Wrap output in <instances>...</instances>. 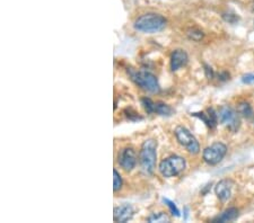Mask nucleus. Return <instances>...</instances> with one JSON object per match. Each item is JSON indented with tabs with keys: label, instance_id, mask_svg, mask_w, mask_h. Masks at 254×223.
Here are the masks:
<instances>
[{
	"label": "nucleus",
	"instance_id": "2",
	"mask_svg": "<svg viewBox=\"0 0 254 223\" xmlns=\"http://www.w3.org/2000/svg\"><path fill=\"white\" fill-rule=\"evenodd\" d=\"M139 161L142 171L147 175H152L155 171L157 161V141L154 139L146 140L141 145L139 153Z\"/></svg>",
	"mask_w": 254,
	"mask_h": 223
},
{
	"label": "nucleus",
	"instance_id": "3",
	"mask_svg": "<svg viewBox=\"0 0 254 223\" xmlns=\"http://www.w3.org/2000/svg\"><path fill=\"white\" fill-rule=\"evenodd\" d=\"M128 72L132 82L137 86H139L141 89L153 94H157L160 91L159 80L152 72L147 70H132V69H130Z\"/></svg>",
	"mask_w": 254,
	"mask_h": 223
},
{
	"label": "nucleus",
	"instance_id": "11",
	"mask_svg": "<svg viewBox=\"0 0 254 223\" xmlns=\"http://www.w3.org/2000/svg\"><path fill=\"white\" fill-rule=\"evenodd\" d=\"M192 115L200 118L209 129H215L218 124V114L214 109H208L206 112H199V113H192Z\"/></svg>",
	"mask_w": 254,
	"mask_h": 223
},
{
	"label": "nucleus",
	"instance_id": "8",
	"mask_svg": "<svg viewBox=\"0 0 254 223\" xmlns=\"http://www.w3.org/2000/svg\"><path fill=\"white\" fill-rule=\"evenodd\" d=\"M118 163L126 171H131L137 165V155L132 148H125L119 152Z\"/></svg>",
	"mask_w": 254,
	"mask_h": 223
},
{
	"label": "nucleus",
	"instance_id": "12",
	"mask_svg": "<svg viewBox=\"0 0 254 223\" xmlns=\"http://www.w3.org/2000/svg\"><path fill=\"white\" fill-rule=\"evenodd\" d=\"M189 56L184 50H174L171 56V70L178 71L188 63Z\"/></svg>",
	"mask_w": 254,
	"mask_h": 223
},
{
	"label": "nucleus",
	"instance_id": "14",
	"mask_svg": "<svg viewBox=\"0 0 254 223\" xmlns=\"http://www.w3.org/2000/svg\"><path fill=\"white\" fill-rule=\"evenodd\" d=\"M155 113L161 115V116H171L174 113V111L169 105L165 103H156L155 104Z\"/></svg>",
	"mask_w": 254,
	"mask_h": 223
},
{
	"label": "nucleus",
	"instance_id": "15",
	"mask_svg": "<svg viewBox=\"0 0 254 223\" xmlns=\"http://www.w3.org/2000/svg\"><path fill=\"white\" fill-rule=\"evenodd\" d=\"M148 222L151 223H168L171 222V219L168 218V215L164 212H157L153 213L152 215H149L147 219Z\"/></svg>",
	"mask_w": 254,
	"mask_h": 223
},
{
	"label": "nucleus",
	"instance_id": "18",
	"mask_svg": "<svg viewBox=\"0 0 254 223\" xmlns=\"http://www.w3.org/2000/svg\"><path fill=\"white\" fill-rule=\"evenodd\" d=\"M123 185V180L121 175L119 174L118 170H113V191L118 192L121 190V187Z\"/></svg>",
	"mask_w": 254,
	"mask_h": 223
},
{
	"label": "nucleus",
	"instance_id": "9",
	"mask_svg": "<svg viewBox=\"0 0 254 223\" xmlns=\"http://www.w3.org/2000/svg\"><path fill=\"white\" fill-rule=\"evenodd\" d=\"M232 188H233L232 180L222 179L221 182L217 183L216 187H215V193H216L217 197L221 199L222 202H226L230 198V195H232Z\"/></svg>",
	"mask_w": 254,
	"mask_h": 223
},
{
	"label": "nucleus",
	"instance_id": "17",
	"mask_svg": "<svg viewBox=\"0 0 254 223\" xmlns=\"http://www.w3.org/2000/svg\"><path fill=\"white\" fill-rule=\"evenodd\" d=\"M141 104H142V106H144L145 111L147 112L148 114H154V113H155V104L156 103H154L151 98H147V97L142 98L141 99Z\"/></svg>",
	"mask_w": 254,
	"mask_h": 223
},
{
	"label": "nucleus",
	"instance_id": "7",
	"mask_svg": "<svg viewBox=\"0 0 254 223\" xmlns=\"http://www.w3.org/2000/svg\"><path fill=\"white\" fill-rule=\"evenodd\" d=\"M218 118L219 122L222 125L226 126L227 129L232 132H236L240 129L241 121L240 116L233 109H230L229 106H222L218 112Z\"/></svg>",
	"mask_w": 254,
	"mask_h": 223
},
{
	"label": "nucleus",
	"instance_id": "6",
	"mask_svg": "<svg viewBox=\"0 0 254 223\" xmlns=\"http://www.w3.org/2000/svg\"><path fill=\"white\" fill-rule=\"evenodd\" d=\"M227 153V147L222 142H215L203 150L202 158L210 166H215L224 159Z\"/></svg>",
	"mask_w": 254,
	"mask_h": 223
},
{
	"label": "nucleus",
	"instance_id": "10",
	"mask_svg": "<svg viewBox=\"0 0 254 223\" xmlns=\"http://www.w3.org/2000/svg\"><path fill=\"white\" fill-rule=\"evenodd\" d=\"M134 210L130 204H123L115 207L113 211V219L115 222H128L133 217Z\"/></svg>",
	"mask_w": 254,
	"mask_h": 223
},
{
	"label": "nucleus",
	"instance_id": "16",
	"mask_svg": "<svg viewBox=\"0 0 254 223\" xmlns=\"http://www.w3.org/2000/svg\"><path fill=\"white\" fill-rule=\"evenodd\" d=\"M237 113L242 115L243 117L249 118V117L252 116L253 111H252L251 105H250L248 102H241L237 105Z\"/></svg>",
	"mask_w": 254,
	"mask_h": 223
},
{
	"label": "nucleus",
	"instance_id": "4",
	"mask_svg": "<svg viewBox=\"0 0 254 223\" xmlns=\"http://www.w3.org/2000/svg\"><path fill=\"white\" fill-rule=\"evenodd\" d=\"M187 167L186 159L180 156H171L159 164V172L166 178L179 176Z\"/></svg>",
	"mask_w": 254,
	"mask_h": 223
},
{
	"label": "nucleus",
	"instance_id": "20",
	"mask_svg": "<svg viewBox=\"0 0 254 223\" xmlns=\"http://www.w3.org/2000/svg\"><path fill=\"white\" fill-rule=\"evenodd\" d=\"M188 36L190 37L191 40H193V41H200L203 37V33L201 32V30L192 29V30H189Z\"/></svg>",
	"mask_w": 254,
	"mask_h": 223
},
{
	"label": "nucleus",
	"instance_id": "21",
	"mask_svg": "<svg viewBox=\"0 0 254 223\" xmlns=\"http://www.w3.org/2000/svg\"><path fill=\"white\" fill-rule=\"evenodd\" d=\"M222 17H224L226 22L230 23V24H235L236 22H238V19H240L237 15L234 13H225L224 15H222Z\"/></svg>",
	"mask_w": 254,
	"mask_h": 223
},
{
	"label": "nucleus",
	"instance_id": "23",
	"mask_svg": "<svg viewBox=\"0 0 254 223\" xmlns=\"http://www.w3.org/2000/svg\"><path fill=\"white\" fill-rule=\"evenodd\" d=\"M205 72H206V76L208 79H213L214 78V70L211 69V67H209V65L205 64Z\"/></svg>",
	"mask_w": 254,
	"mask_h": 223
},
{
	"label": "nucleus",
	"instance_id": "19",
	"mask_svg": "<svg viewBox=\"0 0 254 223\" xmlns=\"http://www.w3.org/2000/svg\"><path fill=\"white\" fill-rule=\"evenodd\" d=\"M163 202L165 203V204H166V206L168 207L169 209V211H171V213L174 215V217H180V211H179V209L178 207H176V205H175V203L174 202H172V201H169L168 198H163Z\"/></svg>",
	"mask_w": 254,
	"mask_h": 223
},
{
	"label": "nucleus",
	"instance_id": "25",
	"mask_svg": "<svg viewBox=\"0 0 254 223\" xmlns=\"http://www.w3.org/2000/svg\"><path fill=\"white\" fill-rule=\"evenodd\" d=\"M253 9H254V7H253Z\"/></svg>",
	"mask_w": 254,
	"mask_h": 223
},
{
	"label": "nucleus",
	"instance_id": "22",
	"mask_svg": "<svg viewBox=\"0 0 254 223\" xmlns=\"http://www.w3.org/2000/svg\"><path fill=\"white\" fill-rule=\"evenodd\" d=\"M242 82H243V84H254V72H253V74L244 75L243 77H242Z\"/></svg>",
	"mask_w": 254,
	"mask_h": 223
},
{
	"label": "nucleus",
	"instance_id": "1",
	"mask_svg": "<svg viewBox=\"0 0 254 223\" xmlns=\"http://www.w3.org/2000/svg\"><path fill=\"white\" fill-rule=\"evenodd\" d=\"M167 25V21L164 16L155 13L141 15L134 22L133 28L138 32L142 33H157L163 30Z\"/></svg>",
	"mask_w": 254,
	"mask_h": 223
},
{
	"label": "nucleus",
	"instance_id": "5",
	"mask_svg": "<svg viewBox=\"0 0 254 223\" xmlns=\"http://www.w3.org/2000/svg\"><path fill=\"white\" fill-rule=\"evenodd\" d=\"M175 137L181 145L187 149V151L191 155H197L200 151V144L195 137L190 131L184 126H178L175 129Z\"/></svg>",
	"mask_w": 254,
	"mask_h": 223
},
{
	"label": "nucleus",
	"instance_id": "13",
	"mask_svg": "<svg viewBox=\"0 0 254 223\" xmlns=\"http://www.w3.org/2000/svg\"><path fill=\"white\" fill-rule=\"evenodd\" d=\"M238 217V210L236 207H229V209L225 210L221 215H218L213 220V222H230L236 220Z\"/></svg>",
	"mask_w": 254,
	"mask_h": 223
},
{
	"label": "nucleus",
	"instance_id": "24",
	"mask_svg": "<svg viewBox=\"0 0 254 223\" xmlns=\"http://www.w3.org/2000/svg\"><path fill=\"white\" fill-rule=\"evenodd\" d=\"M219 77H221V78H218L219 80H222V82H225V80L229 79V74H227V72H222V74L219 75Z\"/></svg>",
	"mask_w": 254,
	"mask_h": 223
}]
</instances>
